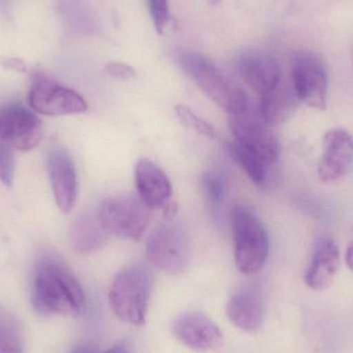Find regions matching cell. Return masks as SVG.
<instances>
[{"mask_svg": "<svg viewBox=\"0 0 353 353\" xmlns=\"http://www.w3.org/2000/svg\"><path fill=\"white\" fill-rule=\"evenodd\" d=\"M99 219L108 234L139 241L150 224V209L132 195L109 197L101 203Z\"/></svg>", "mask_w": 353, "mask_h": 353, "instance_id": "cell-7", "label": "cell"}, {"mask_svg": "<svg viewBox=\"0 0 353 353\" xmlns=\"http://www.w3.org/2000/svg\"><path fill=\"white\" fill-rule=\"evenodd\" d=\"M152 280L141 265L124 268L114 278L110 288V305L118 319L128 325H144Z\"/></svg>", "mask_w": 353, "mask_h": 353, "instance_id": "cell-3", "label": "cell"}, {"mask_svg": "<svg viewBox=\"0 0 353 353\" xmlns=\"http://www.w3.org/2000/svg\"><path fill=\"white\" fill-rule=\"evenodd\" d=\"M298 101L294 88L288 90L279 85L275 90L261 95L257 110L268 125H275L283 123L292 117L296 110Z\"/></svg>", "mask_w": 353, "mask_h": 353, "instance_id": "cell-19", "label": "cell"}, {"mask_svg": "<svg viewBox=\"0 0 353 353\" xmlns=\"http://www.w3.org/2000/svg\"><path fill=\"white\" fill-rule=\"evenodd\" d=\"M222 0H208L209 4H211L212 6H219L220 2Z\"/></svg>", "mask_w": 353, "mask_h": 353, "instance_id": "cell-31", "label": "cell"}, {"mask_svg": "<svg viewBox=\"0 0 353 353\" xmlns=\"http://www.w3.org/2000/svg\"><path fill=\"white\" fill-rule=\"evenodd\" d=\"M108 232L103 228L99 212H86L77 218L70 230L72 248L81 254H90L103 248Z\"/></svg>", "mask_w": 353, "mask_h": 353, "instance_id": "cell-18", "label": "cell"}, {"mask_svg": "<svg viewBox=\"0 0 353 353\" xmlns=\"http://www.w3.org/2000/svg\"><path fill=\"white\" fill-rule=\"evenodd\" d=\"M226 314L232 325L242 331L259 329L265 315V305L259 290L247 288L234 292L226 305Z\"/></svg>", "mask_w": 353, "mask_h": 353, "instance_id": "cell-17", "label": "cell"}, {"mask_svg": "<svg viewBox=\"0 0 353 353\" xmlns=\"http://www.w3.org/2000/svg\"><path fill=\"white\" fill-rule=\"evenodd\" d=\"M176 113L184 128H190L201 136L203 134V136L208 137V138H216V132L213 126L199 118L194 112L191 111L186 105H176Z\"/></svg>", "mask_w": 353, "mask_h": 353, "instance_id": "cell-23", "label": "cell"}, {"mask_svg": "<svg viewBox=\"0 0 353 353\" xmlns=\"http://www.w3.org/2000/svg\"><path fill=\"white\" fill-rule=\"evenodd\" d=\"M292 88L299 101L317 111L327 105V74L323 62L311 53H300L292 62Z\"/></svg>", "mask_w": 353, "mask_h": 353, "instance_id": "cell-9", "label": "cell"}, {"mask_svg": "<svg viewBox=\"0 0 353 353\" xmlns=\"http://www.w3.org/2000/svg\"><path fill=\"white\" fill-rule=\"evenodd\" d=\"M105 72L109 76L120 80H128L136 76L134 68L122 62H109L105 65Z\"/></svg>", "mask_w": 353, "mask_h": 353, "instance_id": "cell-26", "label": "cell"}, {"mask_svg": "<svg viewBox=\"0 0 353 353\" xmlns=\"http://www.w3.org/2000/svg\"><path fill=\"white\" fill-rule=\"evenodd\" d=\"M103 353H128V347H126L125 344L119 343L117 345L113 346V347L110 348L109 350Z\"/></svg>", "mask_w": 353, "mask_h": 353, "instance_id": "cell-30", "label": "cell"}, {"mask_svg": "<svg viewBox=\"0 0 353 353\" xmlns=\"http://www.w3.org/2000/svg\"><path fill=\"white\" fill-rule=\"evenodd\" d=\"M43 138V124L31 110L19 105L0 108V142L14 150L30 151Z\"/></svg>", "mask_w": 353, "mask_h": 353, "instance_id": "cell-10", "label": "cell"}, {"mask_svg": "<svg viewBox=\"0 0 353 353\" xmlns=\"http://www.w3.org/2000/svg\"><path fill=\"white\" fill-rule=\"evenodd\" d=\"M317 174L325 183L341 180L353 163V138L344 128H332L323 138Z\"/></svg>", "mask_w": 353, "mask_h": 353, "instance_id": "cell-11", "label": "cell"}, {"mask_svg": "<svg viewBox=\"0 0 353 353\" xmlns=\"http://www.w3.org/2000/svg\"><path fill=\"white\" fill-rule=\"evenodd\" d=\"M228 151L232 159L242 168L247 176L257 185H263L269 179L272 168L268 167L261 159H257L252 153L243 148L238 143L232 141L228 146Z\"/></svg>", "mask_w": 353, "mask_h": 353, "instance_id": "cell-20", "label": "cell"}, {"mask_svg": "<svg viewBox=\"0 0 353 353\" xmlns=\"http://www.w3.org/2000/svg\"><path fill=\"white\" fill-rule=\"evenodd\" d=\"M228 116L234 142L274 169L280 157L279 141L261 119L259 110L250 103Z\"/></svg>", "mask_w": 353, "mask_h": 353, "instance_id": "cell-5", "label": "cell"}, {"mask_svg": "<svg viewBox=\"0 0 353 353\" xmlns=\"http://www.w3.org/2000/svg\"><path fill=\"white\" fill-rule=\"evenodd\" d=\"M201 184L212 208L218 211L225 196L226 185L223 176L217 172H208L201 176Z\"/></svg>", "mask_w": 353, "mask_h": 353, "instance_id": "cell-22", "label": "cell"}, {"mask_svg": "<svg viewBox=\"0 0 353 353\" xmlns=\"http://www.w3.org/2000/svg\"><path fill=\"white\" fill-rule=\"evenodd\" d=\"M241 78L259 97L281 84V70L275 58L261 51H248L238 61Z\"/></svg>", "mask_w": 353, "mask_h": 353, "instance_id": "cell-14", "label": "cell"}, {"mask_svg": "<svg viewBox=\"0 0 353 353\" xmlns=\"http://www.w3.org/2000/svg\"><path fill=\"white\" fill-rule=\"evenodd\" d=\"M139 199L150 210H163L171 203L173 187L167 174L152 161L142 159L134 171Z\"/></svg>", "mask_w": 353, "mask_h": 353, "instance_id": "cell-15", "label": "cell"}, {"mask_svg": "<svg viewBox=\"0 0 353 353\" xmlns=\"http://www.w3.org/2000/svg\"><path fill=\"white\" fill-rule=\"evenodd\" d=\"M2 65L8 70H17V72H26V66L21 60L16 58H4L2 60Z\"/></svg>", "mask_w": 353, "mask_h": 353, "instance_id": "cell-27", "label": "cell"}, {"mask_svg": "<svg viewBox=\"0 0 353 353\" xmlns=\"http://www.w3.org/2000/svg\"><path fill=\"white\" fill-rule=\"evenodd\" d=\"M47 167L56 205L62 213L70 214L78 197V178L74 161L66 151L55 149L48 157Z\"/></svg>", "mask_w": 353, "mask_h": 353, "instance_id": "cell-12", "label": "cell"}, {"mask_svg": "<svg viewBox=\"0 0 353 353\" xmlns=\"http://www.w3.org/2000/svg\"><path fill=\"white\" fill-rule=\"evenodd\" d=\"M147 2L155 30L163 34L170 21L169 0H147Z\"/></svg>", "mask_w": 353, "mask_h": 353, "instance_id": "cell-25", "label": "cell"}, {"mask_svg": "<svg viewBox=\"0 0 353 353\" xmlns=\"http://www.w3.org/2000/svg\"><path fill=\"white\" fill-rule=\"evenodd\" d=\"M345 259L348 268L353 272V243L348 246L347 251H346Z\"/></svg>", "mask_w": 353, "mask_h": 353, "instance_id": "cell-29", "label": "cell"}, {"mask_svg": "<svg viewBox=\"0 0 353 353\" xmlns=\"http://www.w3.org/2000/svg\"><path fill=\"white\" fill-rule=\"evenodd\" d=\"M146 250L149 261L157 269L179 275L190 261V239L182 224L167 219L151 232Z\"/></svg>", "mask_w": 353, "mask_h": 353, "instance_id": "cell-6", "label": "cell"}, {"mask_svg": "<svg viewBox=\"0 0 353 353\" xmlns=\"http://www.w3.org/2000/svg\"><path fill=\"white\" fill-rule=\"evenodd\" d=\"M22 327L12 315L0 316V353H24Z\"/></svg>", "mask_w": 353, "mask_h": 353, "instance_id": "cell-21", "label": "cell"}, {"mask_svg": "<svg viewBox=\"0 0 353 353\" xmlns=\"http://www.w3.org/2000/svg\"><path fill=\"white\" fill-rule=\"evenodd\" d=\"M340 267V251L331 236H321L315 242L305 282L311 290H323L333 283Z\"/></svg>", "mask_w": 353, "mask_h": 353, "instance_id": "cell-16", "label": "cell"}, {"mask_svg": "<svg viewBox=\"0 0 353 353\" xmlns=\"http://www.w3.org/2000/svg\"><path fill=\"white\" fill-rule=\"evenodd\" d=\"M32 304L46 314H80L86 306V299L78 280L63 263L54 257H43L33 273Z\"/></svg>", "mask_w": 353, "mask_h": 353, "instance_id": "cell-1", "label": "cell"}, {"mask_svg": "<svg viewBox=\"0 0 353 353\" xmlns=\"http://www.w3.org/2000/svg\"><path fill=\"white\" fill-rule=\"evenodd\" d=\"M234 261L241 273L251 275L259 272L267 261L269 234L259 216L244 205L232 210Z\"/></svg>", "mask_w": 353, "mask_h": 353, "instance_id": "cell-2", "label": "cell"}, {"mask_svg": "<svg viewBox=\"0 0 353 353\" xmlns=\"http://www.w3.org/2000/svg\"><path fill=\"white\" fill-rule=\"evenodd\" d=\"M14 149L0 142V181L6 186H12L14 183Z\"/></svg>", "mask_w": 353, "mask_h": 353, "instance_id": "cell-24", "label": "cell"}, {"mask_svg": "<svg viewBox=\"0 0 353 353\" xmlns=\"http://www.w3.org/2000/svg\"><path fill=\"white\" fill-rule=\"evenodd\" d=\"M28 101L31 109L51 117L84 113L88 109L86 101L77 91L43 76L33 79Z\"/></svg>", "mask_w": 353, "mask_h": 353, "instance_id": "cell-8", "label": "cell"}, {"mask_svg": "<svg viewBox=\"0 0 353 353\" xmlns=\"http://www.w3.org/2000/svg\"><path fill=\"white\" fill-rule=\"evenodd\" d=\"M173 332L181 343L199 352L215 350L223 339L219 327L199 312L180 315L174 321Z\"/></svg>", "mask_w": 353, "mask_h": 353, "instance_id": "cell-13", "label": "cell"}, {"mask_svg": "<svg viewBox=\"0 0 353 353\" xmlns=\"http://www.w3.org/2000/svg\"><path fill=\"white\" fill-rule=\"evenodd\" d=\"M70 353H99L97 352V348L94 346L90 345V344L82 343L77 345L76 347L72 348Z\"/></svg>", "mask_w": 353, "mask_h": 353, "instance_id": "cell-28", "label": "cell"}, {"mask_svg": "<svg viewBox=\"0 0 353 353\" xmlns=\"http://www.w3.org/2000/svg\"><path fill=\"white\" fill-rule=\"evenodd\" d=\"M181 68L196 83L197 86L228 114L250 103L248 95L236 87L223 72L205 56L184 52L179 56Z\"/></svg>", "mask_w": 353, "mask_h": 353, "instance_id": "cell-4", "label": "cell"}]
</instances>
